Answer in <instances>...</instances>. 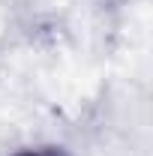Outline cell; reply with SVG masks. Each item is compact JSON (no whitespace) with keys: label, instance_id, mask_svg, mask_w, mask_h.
<instances>
[{"label":"cell","instance_id":"1","mask_svg":"<svg viewBox=\"0 0 153 156\" xmlns=\"http://www.w3.org/2000/svg\"><path fill=\"white\" fill-rule=\"evenodd\" d=\"M9 156H63V153L51 150V147H42V150H21V153H9Z\"/></svg>","mask_w":153,"mask_h":156}]
</instances>
